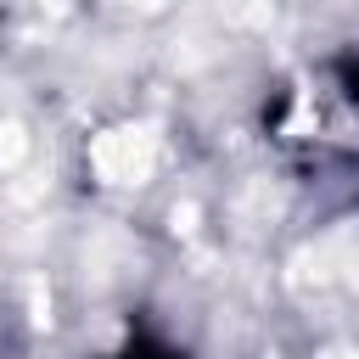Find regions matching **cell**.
<instances>
[{
    "mask_svg": "<svg viewBox=\"0 0 359 359\" xmlns=\"http://www.w3.org/2000/svg\"><path fill=\"white\" fill-rule=\"evenodd\" d=\"M95 168L107 174V180H146L151 174V163H157V140L146 135V129H112V135H101L95 140Z\"/></svg>",
    "mask_w": 359,
    "mask_h": 359,
    "instance_id": "6da1fadb",
    "label": "cell"
},
{
    "mask_svg": "<svg viewBox=\"0 0 359 359\" xmlns=\"http://www.w3.org/2000/svg\"><path fill=\"white\" fill-rule=\"evenodd\" d=\"M17 157H22V129L0 123V163H17Z\"/></svg>",
    "mask_w": 359,
    "mask_h": 359,
    "instance_id": "7a4b0ae2",
    "label": "cell"
},
{
    "mask_svg": "<svg viewBox=\"0 0 359 359\" xmlns=\"http://www.w3.org/2000/svg\"><path fill=\"white\" fill-rule=\"evenodd\" d=\"M331 359H353V353H331Z\"/></svg>",
    "mask_w": 359,
    "mask_h": 359,
    "instance_id": "3957f363",
    "label": "cell"
}]
</instances>
